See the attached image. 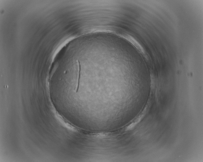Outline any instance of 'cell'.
I'll list each match as a JSON object with an SVG mask.
<instances>
[{
  "label": "cell",
  "mask_w": 203,
  "mask_h": 162,
  "mask_svg": "<svg viewBox=\"0 0 203 162\" xmlns=\"http://www.w3.org/2000/svg\"><path fill=\"white\" fill-rule=\"evenodd\" d=\"M77 71H76V80L75 87L74 91L76 92H78L80 84V66L79 61L78 60L76 61Z\"/></svg>",
  "instance_id": "1"
}]
</instances>
